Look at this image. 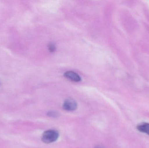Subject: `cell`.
Wrapping results in <instances>:
<instances>
[{"label":"cell","mask_w":149,"mask_h":148,"mask_svg":"<svg viewBox=\"0 0 149 148\" xmlns=\"http://www.w3.org/2000/svg\"><path fill=\"white\" fill-rule=\"evenodd\" d=\"M77 108V103L73 99H67L63 104V108L66 111H74Z\"/></svg>","instance_id":"7a4b0ae2"},{"label":"cell","mask_w":149,"mask_h":148,"mask_svg":"<svg viewBox=\"0 0 149 148\" xmlns=\"http://www.w3.org/2000/svg\"><path fill=\"white\" fill-rule=\"evenodd\" d=\"M95 148H103V147H102V146H98L97 147H95Z\"/></svg>","instance_id":"52a82bcc"},{"label":"cell","mask_w":149,"mask_h":148,"mask_svg":"<svg viewBox=\"0 0 149 148\" xmlns=\"http://www.w3.org/2000/svg\"><path fill=\"white\" fill-rule=\"evenodd\" d=\"M65 77L72 81L79 82L81 81V79L80 76L77 73L73 71H69L65 72L64 74Z\"/></svg>","instance_id":"3957f363"},{"label":"cell","mask_w":149,"mask_h":148,"mask_svg":"<svg viewBox=\"0 0 149 148\" xmlns=\"http://www.w3.org/2000/svg\"><path fill=\"white\" fill-rule=\"evenodd\" d=\"M136 128L138 131L149 135V123H141L139 124Z\"/></svg>","instance_id":"277c9868"},{"label":"cell","mask_w":149,"mask_h":148,"mask_svg":"<svg viewBox=\"0 0 149 148\" xmlns=\"http://www.w3.org/2000/svg\"><path fill=\"white\" fill-rule=\"evenodd\" d=\"M48 48H49V50L51 52H54L56 51V44L53 43H51L49 44L48 46Z\"/></svg>","instance_id":"8992f818"},{"label":"cell","mask_w":149,"mask_h":148,"mask_svg":"<svg viewBox=\"0 0 149 148\" xmlns=\"http://www.w3.org/2000/svg\"><path fill=\"white\" fill-rule=\"evenodd\" d=\"M47 115L51 117L56 118L59 116V114L55 111H50L47 113Z\"/></svg>","instance_id":"5b68a950"},{"label":"cell","mask_w":149,"mask_h":148,"mask_svg":"<svg viewBox=\"0 0 149 148\" xmlns=\"http://www.w3.org/2000/svg\"><path fill=\"white\" fill-rule=\"evenodd\" d=\"M58 136L59 134L56 130L53 129L47 130L43 134L42 141L47 144L52 143L58 140Z\"/></svg>","instance_id":"6da1fadb"}]
</instances>
